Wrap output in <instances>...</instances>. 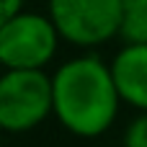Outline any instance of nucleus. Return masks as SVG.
<instances>
[{"label": "nucleus", "instance_id": "f257e3e1", "mask_svg": "<svg viewBox=\"0 0 147 147\" xmlns=\"http://www.w3.org/2000/svg\"><path fill=\"white\" fill-rule=\"evenodd\" d=\"M49 98L52 116L59 127L80 140L106 134L121 106L106 62L96 54H80L62 62L54 75H49Z\"/></svg>", "mask_w": 147, "mask_h": 147}, {"label": "nucleus", "instance_id": "f03ea898", "mask_svg": "<svg viewBox=\"0 0 147 147\" xmlns=\"http://www.w3.org/2000/svg\"><path fill=\"white\" fill-rule=\"evenodd\" d=\"M57 47L59 34L47 13L21 8L0 23V67L44 70L54 59Z\"/></svg>", "mask_w": 147, "mask_h": 147}, {"label": "nucleus", "instance_id": "7ed1b4c3", "mask_svg": "<svg viewBox=\"0 0 147 147\" xmlns=\"http://www.w3.org/2000/svg\"><path fill=\"white\" fill-rule=\"evenodd\" d=\"M52 116L49 75L44 70H10L0 75V132L23 134Z\"/></svg>", "mask_w": 147, "mask_h": 147}, {"label": "nucleus", "instance_id": "20e7f679", "mask_svg": "<svg viewBox=\"0 0 147 147\" xmlns=\"http://www.w3.org/2000/svg\"><path fill=\"white\" fill-rule=\"evenodd\" d=\"M47 16L59 41L72 47H101L116 39L119 0H47Z\"/></svg>", "mask_w": 147, "mask_h": 147}, {"label": "nucleus", "instance_id": "39448f33", "mask_svg": "<svg viewBox=\"0 0 147 147\" xmlns=\"http://www.w3.org/2000/svg\"><path fill=\"white\" fill-rule=\"evenodd\" d=\"M114 90L121 103L134 111H145L147 106V44H127L114 54L106 65Z\"/></svg>", "mask_w": 147, "mask_h": 147}, {"label": "nucleus", "instance_id": "423d86ee", "mask_svg": "<svg viewBox=\"0 0 147 147\" xmlns=\"http://www.w3.org/2000/svg\"><path fill=\"white\" fill-rule=\"evenodd\" d=\"M127 44H147V0H119V28Z\"/></svg>", "mask_w": 147, "mask_h": 147}, {"label": "nucleus", "instance_id": "0eeeda50", "mask_svg": "<svg viewBox=\"0 0 147 147\" xmlns=\"http://www.w3.org/2000/svg\"><path fill=\"white\" fill-rule=\"evenodd\" d=\"M124 147H147V116L142 111L129 121L124 132Z\"/></svg>", "mask_w": 147, "mask_h": 147}, {"label": "nucleus", "instance_id": "6e6552de", "mask_svg": "<svg viewBox=\"0 0 147 147\" xmlns=\"http://www.w3.org/2000/svg\"><path fill=\"white\" fill-rule=\"evenodd\" d=\"M23 3H26V0H0V23H3L5 18H10L16 10H21Z\"/></svg>", "mask_w": 147, "mask_h": 147}, {"label": "nucleus", "instance_id": "1a4fd4ad", "mask_svg": "<svg viewBox=\"0 0 147 147\" xmlns=\"http://www.w3.org/2000/svg\"><path fill=\"white\" fill-rule=\"evenodd\" d=\"M0 142H3V132H0Z\"/></svg>", "mask_w": 147, "mask_h": 147}]
</instances>
